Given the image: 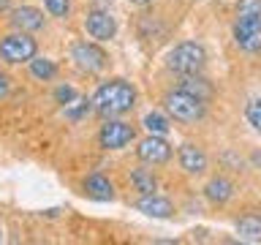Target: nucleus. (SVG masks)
Segmentation results:
<instances>
[{
	"label": "nucleus",
	"mask_w": 261,
	"mask_h": 245,
	"mask_svg": "<svg viewBox=\"0 0 261 245\" xmlns=\"http://www.w3.org/2000/svg\"><path fill=\"white\" fill-rule=\"evenodd\" d=\"M134 104H136V90L125 79L103 82L93 95V109L103 117H120V114L134 109Z\"/></svg>",
	"instance_id": "1"
},
{
	"label": "nucleus",
	"mask_w": 261,
	"mask_h": 245,
	"mask_svg": "<svg viewBox=\"0 0 261 245\" xmlns=\"http://www.w3.org/2000/svg\"><path fill=\"white\" fill-rule=\"evenodd\" d=\"M166 65H169V71L179 74V77L201 74V68L207 65V49L199 41H182V44H177L166 55Z\"/></svg>",
	"instance_id": "2"
},
{
	"label": "nucleus",
	"mask_w": 261,
	"mask_h": 245,
	"mask_svg": "<svg viewBox=\"0 0 261 245\" xmlns=\"http://www.w3.org/2000/svg\"><path fill=\"white\" fill-rule=\"evenodd\" d=\"M163 104H166L169 117H174L179 122H199L204 117V112H207V101L199 95H193V93H188L182 87L166 93Z\"/></svg>",
	"instance_id": "3"
},
{
	"label": "nucleus",
	"mask_w": 261,
	"mask_h": 245,
	"mask_svg": "<svg viewBox=\"0 0 261 245\" xmlns=\"http://www.w3.org/2000/svg\"><path fill=\"white\" fill-rule=\"evenodd\" d=\"M38 52V44L36 38H30L28 33L16 30V33H8V36L0 38V57L11 65H19V63H30Z\"/></svg>",
	"instance_id": "4"
},
{
	"label": "nucleus",
	"mask_w": 261,
	"mask_h": 245,
	"mask_svg": "<svg viewBox=\"0 0 261 245\" xmlns=\"http://www.w3.org/2000/svg\"><path fill=\"white\" fill-rule=\"evenodd\" d=\"M134 136H136L134 126H128L122 120H106L98 131V142H101L103 150H122L134 142Z\"/></svg>",
	"instance_id": "5"
},
{
	"label": "nucleus",
	"mask_w": 261,
	"mask_h": 245,
	"mask_svg": "<svg viewBox=\"0 0 261 245\" xmlns=\"http://www.w3.org/2000/svg\"><path fill=\"white\" fill-rule=\"evenodd\" d=\"M231 33H234V44L240 46L242 52H250V55L261 52V19L237 16Z\"/></svg>",
	"instance_id": "6"
},
{
	"label": "nucleus",
	"mask_w": 261,
	"mask_h": 245,
	"mask_svg": "<svg viewBox=\"0 0 261 245\" xmlns=\"http://www.w3.org/2000/svg\"><path fill=\"white\" fill-rule=\"evenodd\" d=\"M71 57H73V63H76L82 71H87V74L103 71L106 68V60H109L103 49L98 46V44H90V41H79V44H73Z\"/></svg>",
	"instance_id": "7"
},
{
	"label": "nucleus",
	"mask_w": 261,
	"mask_h": 245,
	"mask_svg": "<svg viewBox=\"0 0 261 245\" xmlns=\"http://www.w3.org/2000/svg\"><path fill=\"white\" fill-rule=\"evenodd\" d=\"M85 30L95 41H112L117 36V19L109 11H103V8H93L85 16Z\"/></svg>",
	"instance_id": "8"
},
{
	"label": "nucleus",
	"mask_w": 261,
	"mask_h": 245,
	"mask_svg": "<svg viewBox=\"0 0 261 245\" xmlns=\"http://www.w3.org/2000/svg\"><path fill=\"white\" fill-rule=\"evenodd\" d=\"M136 155H139V161L152 163V166H161V163H166V161L171 158V144H169L163 136L150 134L147 139H142V142H139Z\"/></svg>",
	"instance_id": "9"
},
{
	"label": "nucleus",
	"mask_w": 261,
	"mask_h": 245,
	"mask_svg": "<svg viewBox=\"0 0 261 245\" xmlns=\"http://www.w3.org/2000/svg\"><path fill=\"white\" fill-rule=\"evenodd\" d=\"M177 158H179V166H182L185 175H193V177H199L207 172V153L201 150L199 144H182L179 147V153H177Z\"/></svg>",
	"instance_id": "10"
},
{
	"label": "nucleus",
	"mask_w": 261,
	"mask_h": 245,
	"mask_svg": "<svg viewBox=\"0 0 261 245\" xmlns=\"http://www.w3.org/2000/svg\"><path fill=\"white\" fill-rule=\"evenodd\" d=\"M11 24H14V30L36 33V30L44 28V11L36 6H19L11 11Z\"/></svg>",
	"instance_id": "11"
},
{
	"label": "nucleus",
	"mask_w": 261,
	"mask_h": 245,
	"mask_svg": "<svg viewBox=\"0 0 261 245\" xmlns=\"http://www.w3.org/2000/svg\"><path fill=\"white\" fill-rule=\"evenodd\" d=\"M136 210L144 212V215H150V218H171L174 215V204L169 199H163V196H158V193L142 196V199L136 202Z\"/></svg>",
	"instance_id": "12"
},
{
	"label": "nucleus",
	"mask_w": 261,
	"mask_h": 245,
	"mask_svg": "<svg viewBox=\"0 0 261 245\" xmlns=\"http://www.w3.org/2000/svg\"><path fill=\"white\" fill-rule=\"evenodd\" d=\"M204 196H207L212 204H226L234 196V183L228 177L218 175V177H212L210 183L204 185Z\"/></svg>",
	"instance_id": "13"
},
{
	"label": "nucleus",
	"mask_w": 261,
	"mask_h": 245,
	"mask_svg": "<svg viewBox=\"0 0 261 245\" xmlns=\"http://www.w3.org/2000/svg\"><path fill=\"white\" fill-rule=\"evenodd\" d=\"M85 193L95 202H112L114 199V185H112V180L103 177V175H90L85 180Z\"/></svg>",
	"instance_id": "14"
},
{
	"label": "nucleus",
	"mask_w": 261,
	"mask_h": 245,
	"mask_svg": "<svg viewBox=\"0 0 261 245\" xmlns=\"http://www.w3.org/2000/svg\"><path fill=\"white\" fill-rule=\"evenodd\" d=\"M237 234L240 240H248V242H261V215L258 212H248L237 220Z\"/></svg>",
	"instance_id": "15"
},
{
	"label": "nucleus",
	"mask_w": 261,
	"mask_h": 245,
	"mask_svg": "<svg viewBox=\"0 0 261 245\" xmlns=\"http://www.w3.org/2000/svg\"><path fill=\"white\" fill-rule=\"evenodd\" d=\"M179 87L188 90V93H193V95H199V98H204V101L212 98V85L201 77V74H188V77H182Z\"/></svg>",
	"instance_id": "16"
},
{
	"label": "nucleus",
	"mask_w": 261,
	"mask_h": 245,
	"mask_svg": "<svg viewBox=\"0 0 261 245\" xmlns=\"http://www.w3.org/2000/svg\"><path fill=\"white\" fill-rule=\"evenodd\" d=\"M130 183H134V188L142 196L158 191V180H155V175L150 169H134V172H130Z\"/></svg>",
	"instance_id": "17"
},
{
	"label": "nucleus",
	"mask_w": 261,
	"mask_h": 245,
	"mask_svg": "<svg viewBox=\"0 0 261 245\" xmlns=\"http://www.w3.org/2000/svg\"><path fill=\"white\" fill-rule=\"evenodd\" d=\"M142 126L147 128V134L166 136V134H169V128H171V122H169L166 114H161V112H147V114H144V120H142Z\"/></svg>",
	"instance_id": "18"
},
{
	"label": "nucleus",
	"mask_w": 261,
	"mask_h": 245,
	"mask_svg": "<svg viewBox=\"0 0 261 245\" xmlns=\"http://www.w3.org/2000/svg\"><path fill=\"white\" fill-rule=\"evenodd\" d=\"M30 74H33L36 79L49 82V79L57 77V65L49 60V57H33V60H30Z\"/></svg>",
	"instance_id": "19"
},
{
	"label": "nucleus",
	"mask_w": 261,
	"mask_h": 245,
	"mask_svg": "<svg viewBox=\"0 0 261 245\" xmlns=\"http://www.w3.org/2000/svg\"><path fill=\"white\" fill-rule=\"evenodd\" d=\"M237 16H248V19H261V0H237Z\"/></svg>",
	"instance_id": "20"
},
{
	"label": "nucleus",
	"mask_w": 261,
	"mask_h": 245,
	"mask_svg": "<svg viewBox=\"0 0 261 245\" xmlns=\"http://www.w3.org/2000/svg\"><path fill=\"white\" fill-rule=\"evenodd\" d=\"M44 8L57 19H65L71 14V0H44Z\"/></svg>",
	"instance_id": "21"
},
{
	"label": "nucleus",
	"mask_w": 261,
	"mask_h": 245,
	"mask_svg": "<svg viewBox=\"0 0 261 245\" xmlns=\"http://www.w3.org/2000/svg\"><path fill=\"white\" fill-rule=\"evenodd\" d=\"M245 117H248V122L256 131H261V98H253V101L248 104V109H245Z\"/></svg>",
	"instance_id": "22"
},
{
	"label": "nucleus",
	"mask_w": 261,
	"mask_h": 245,
	"mask_svg": "<svg viewBox=\"0 0 261 245\" xmlns=\"http://www.w3.org/2000/svg\"><path fill=\"white\" fill-rule=\"evenodd\" d=\"M55 98H57V104H65V106H68V104L76 101V90H73L71 85H60V87L55 90Z\"/></svg>",
	"instance_id": "23"
},
{
	"label": "nucleus",
	"mask_w": 261,
	"mask_h": 245,
	"mask_svg": "<svg viewBox=\"0 0 261 245\" xmlns=\"http://www.w3.org/2000/svg\"><path fill=\"white\" fill-rule=\"evenodd\" d=\"M90 104H93V101H79V106H73V109H71V106H65V114L76 120V117H82V114H85V112H90V109H93V106H90Z\"/></svg>",
	"instance_id": "24"
},
{
	"label": "nucleus",
	"mask_w": 261,
	"mask_h": 245,
	"mask_svg": "<svg viewBox=\"0 0 261 245\" xmlns=\"http://www.w3.org/2000/svg\"><path fill=\"white\" fill-rule=\"evenodd\" d=\"M8 93H11V79H8L6 71H0V101L8 98Z\"/></svg>",
	"instance_id": "25"
},
{
	"label": "nucleus",
	"mask_w": 261,
	"mask_h": 245,
	"mask_svg": "<svg viewBox=\"0 0 261 245\" xmlns=\"http://www.w3.org/2000/svg\"><path fill=\"white\" fill-rule=\"evenodd\" d=\"M11 8V0H0V14H6Z\"/></svg>",
	"instance_id": "26"
},
{
	"label": "nucleus",
	"mask_w": 261,
	"mask_h": 245,
	"mask_svg": "<svg viewBox=\"0 0 261 245\" xmlns=\"http://www.w3.org/2000/svg\"><path fill=\"white\" fill-rule=\"evenodd\" d=\"M130 3H139V6H147V3H152V0H130Z\"/></svg>",
	"instance_id": "27"
},
{
	"label": "nucleus",
	"mask_w": 261,
	"mask_h": 245,
	"mask_svg": "<svg viewBox=\"0 0 261 245\" xmlns=\"http://www.w3.org/2000/svg\"><path fill=\"white\" fill-rule=\"evenodd\" d=\"M253 163H258V166H261V153H256V155H253Z\"/></svg>",
	"instance_id": "28"
},
{
	"label": "nucleus",
	"mask_w": 261,
	"mask_h": 245,
	"mask_svg": "<svg viewBox=\"0 0 261 245\" xmlns=\"http://www.w3.org/2000/svg\"><path fill=\"white\" fill-rule=\"evenodd\" d=\"M0 242H3V229H0Z\"/></svg>",
	"instance_id": "29"
}]
</instances>
